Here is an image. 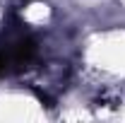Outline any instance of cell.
I'll use <instances>...</instances> for the list:
<instances>
[{
  "label": "cell",
  "instance_id": "6da1fadb",
  "mask_svg": "<svg viewBox=\"0 0 125 123\" xmlns=\"http://www.w3.org/2000/svg\"><path fill=\"white\" fill-rule=\"evenodd\" d=\"M36 58V39L22 22L7 24L0 34V75H15Z\"/></svg>",
  "mask_w": 125,
  "mask_h": 123
}]
</instances>
